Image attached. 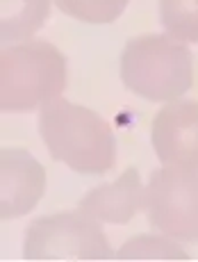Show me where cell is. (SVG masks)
<instances>
[{"label":"cell","instance_id":"cell-1","mask_svg":"<svg viewBox=\"0 0 198 262\" xmlns=\"http://www.w3.org/2000/svg\"><path fill=\"white\" fill-rule=\"evenodd\" d=\"M37 123L53 160L84 176H103L114 167L116 139L98 112L59 96L39 107Z\"/></svg>","mask_w":198,"mask_h":262},{"label":"cell","instance_id":"cell-2","mask_svg":"<svg viewBox=\"0 0 198 262\" xmlns=\"http://www.w3.org/2000/svg\"><path fill=\"white\" fill-rule=\"evenodd\" d=\"M121 80L139 98L171 103L194 87V55L166 32L130 39L121 53Z\"/></svg>","mask_w":198,"mask_h":262},{"label":"cell","instance_id":"cell-3","mask_svg":"<svg viewBox=\"0 0 198 262\" xmlns=\"http://www.w3.org/2000/svg\"><path fill=\"white\" fill-rule=\"evenodd\" d=\"M66 89V57L43 39L3 46L0 53V107L30 112L59 98Z\"/></svg>","mask_w":198,"mask_h":262},{"label":"cell","instance_id":"cell-4","mask_svg":"<svg viewBox=\"0 0 198 262\" xmlns=\"http://www.w3.org/2000/svg\"><path fill=\"white\" fill-rule=\"evenodd\" d=\"M25 260H114L100 221L82 210L39 216L28 226L23 237Z\"/></svg>","mask_w":198,"mask_h":262},{"label":"cell","instance_id":"cell-5","mask_svg":"<svg viewBox=\"0 0 198 262\" xmlns=\"http://www.w3.org/2000/svg\"><path fill=\"white\" fill-rule=\"evenodd\" d=\"M150 228L178 242H198V169L162 167L146 185Z\"/></svg>","mask_w":198,"mask_h":262},{"label":"cell","instance_id":"cell-6","mask_svg":"<svg viewBox=\"0 0 198 262\" xmlns=\"http://www.w3.org/2000/svg\"><path fill=\"white\" fill-rule=\"evenodd\" d=\"M155 155L164 167L198 169V100H171L150 128Z\"/></svg>","mask_w":198,"mask_h":262},{"label":"cell","instance_id":"cell-7","mask_svg":"<svg viewBox=\"0 0 198 262\" xmlns=\"http://www.w3.org/2000/svg\"><path fill=\"white\" fill-rule=\"evenodd\" d=\"M46 194V171L23 148L0 155V216L3 221L32 212Z\"/></svg>","mask_w":198,"mask_h":262},{"label":"cell","instance_id":"cell-8","mask_svg":"<svg viewBox=\"0 0 198 262\" xmlns=\"http://www.w3.org/2000/svg\"><path fill=\"white\" fill-rule=\"evenodd\" d=\"M146 187L135 167L125 169L114 183L87 191L80 201V210L100 224H128L144 210Z\"/></svg>","mask_w":198,"mask_h":262},{"label":"cell","instance_id":"cell-9","mask_svg":"<svg viewBox=\"0 0 198 262\" xmlns=\"http://www.w3.org/2000/svg\"><path fill=\"white\" fill-rule=\"evenodd\" d=\"M53 0H0V39L3 46L32 39L50 16Z\"/></svg>","mask_w":198,"mask_h":262},{"label":"cell","instance_id":"cell-10","mask_svg":"<svg viewBox=\"0 0 198 262\" xmlns=\"http://www.w3.org/2000/svg\"><path fill=\"white\" fill-rule=\"evenodd\" d=\"M160 23L169 37L198 43V0H160Z\"/></svg>","mask_w":198,"mask_h":262},{"label":"cell","instance_id":"cell-11","mask_svg":"<svg viewBox=\"0 0 198 262\" xmlns=\"http://www.w3.org/2000/svg\"><path fill=\"white\" fill-rule=\"evenodd\" d=\"M116 260H189V255L166 235H139L116 251Z\"/></svg>","mask_w":198,"mask_h":262},{"label":"cell","instance_id":"cell-12","mask_svg":"<svg viewBox=\"0 0 198 262\" xmlns=\"http://www.w3.org/2000/svg\"><path fill=\"white\" fill-rule=\"evenodd\" d=\"M53 3L66 16L91 25L114 23L128 7V0H53Z\"/></svg>","mask_w":198,"mask_h":262}]
</instances>
